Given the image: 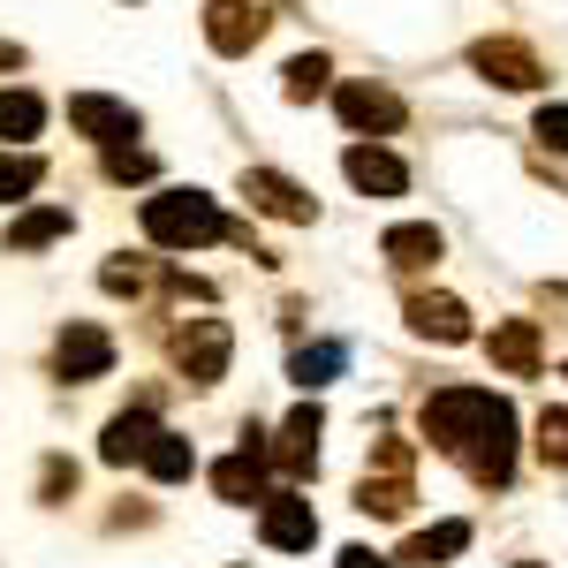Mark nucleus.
Returning <instances> with one entry per match:
<instances>
[{
	"label": "nucleus",
	"instance_id": "19",
	"mask_svg": "<svg viewBox=\"0 0 568 568\" xmlns=\"http://www.w3.org/2000/svg\"><path fill=\"white\" fill-rule=\"evenodd\" d=\"M463 546H470V524H439V530H425V538H409L402 561H409V568H439L447 554H463Z\"/></svg>",
	"mask_w": 568,
	"mask_h": 568
},
{
	"label": "nucleus",
	"instance_id": "29",
	"mask_svg": "<svg viewBox=\"0 0 568 568\" xmlns=\"http://www.w3.org/2000/svg\"><path fill=\"white\" fill-rule=\"evenodd\" d=\"M16 61H23V53H16V45H0V69H16Z\"/></svg>",
	"mask_w": 568,
	"mask_h": 568
},
{
	"label": "nucleus",
	"instance_id": "23",
	"mask_svg": "<svg viewBox=\"0 0 568 568\" xmlns=\"http://www.w3.org/2000/svg\"><path fill=\"white\" fill-rule=\"evenodd\" d=\"M334 372H342V349H334V342H326V349H304V356H296V387H326Z\"/></svg>",
	"mask_w": 568,
	"mask_h": 568
},
{
	"label": "nucleus",
	"instance_id": "9",
	"mask_svg": "<svg viewBox=\"0 0 568 568\" xmlns=\"http://www.w3.org/2000/svg\"><path fill=\"white\" fill-rule=\"evenodd\" d=\"M334 106H342V122H349V130H394V122H402V99L379 91V84H342Z\"/></svg>",
	"mask_w": 568,
	"mask_h": 568
},
{
	"label": "nucleus",
	"instance_id": "28",
	"mask_svg": "<svg viewBox=\"0 0 568 568\" xmlns=\"http://www.w3.org/2000/svg\"><path fill=\"white\" fill-rule=\"evenodd\" d=\"M334 568H387V561H379L372 546H349V554H342V561H334Z\"/></svg>",
	"mask_w": 568,
	"mask_h": 568
},
{
	"label": "nucleus",
	"instance_id": "25",
	"mask_svg": "<svg viewBox=\"0 0 568 568\" xmlns=\"http://www.w3.org/2000/svg\"><path fill=\"white\" fill-rule=\"evenodd\" d=\"M538 455L546 463H568V409H546L538 417Z\"/></svg>",
	"mask_w": 568,
	"mask_h": 568
},
{
	"label": "nucleus",
	"instance_id": "13",
	"mask_svg": "<svg viewBox=\"0 0 568 568\" xmlns=\"http://www.w3.org/2000/svg\"><path fill=\"white\" fill-rule=\"evenodd\" d=\"M213 493H220V500H258V493H265V447L243 439V455H227V463L213 470Z\"/></svg>",
	"mask_w": 568,
	"mask_h": 568
},
{
	"label": "nucleus",
	"instance_id": "27",
	"mask_svg": "<svg viewBox=\"0 0 568 568\" xmlns=\"http://www.w3.org/2000/svg\"><path fill=\"white\" fill-rule=\"evenodd\" d=\"M538 144L568 152V106H538Z\"/></svg>",
	"mask_w": 568,
	"mask_h": 568
},
{
	"label": "nucleus",
	"instance_id": "12",
	"mask_svg": "<svg viewBox=\"0 0 568 568\" xmlns=\"http://www.w3.org/2000/svg\"><path fill=\"white\" fill-rule=\"evenodd\" d=\"M311 455H318V402H304V409H296V417L281 425V447H273V463H281L288 478H304Z\"/></svg>",
	"mask_w": 568,
	"mask_h": 568
},
{
	"label": "nucleus",
	"instance_id": "11",
	"mask_svg": "<svg viewBox=\"0 0 568 568\" xmlns=\"http://www.w3.org/2000/svg\"><path fill=\"white\" fill-rule=\"evenodd\" d=\"M470 61H478L485 77H493V84H538V77H546V69H538V53H524V45H508V39H485L478 53H470Z\"/></svg>",
	"mask_w": 568,
	"mask_h": 568
},
{
	"label": "nucleus",
	"instance_id": "6",
	"mask_svg": "<svg viewBox=\"0 0 568 568\" xmlns=\"http://www.w3.org/2000/svg\"><path fill=\"white\" fill-rule=\"evenodd\" d=\"M205 39H213L220 53H251V45L265 39V8L258 0H213V8H205Z\"/></svg>",
	"mask_w": 568,
	"mask_h": 568
},
{
	"label": "nucleus",
	"instance_id": "1",
	"mask_svg": "<svg viewBox=\"0 0 568 568\" xmlns=\"http://www.w3.org/2000/svg\"><path fill=\"white\" fill-rule=\"evenodd\" d=\"M425 439L463 455L485 485H508V470H516V409L485 387H439L425 402Z\"/></svg>",
	"mask_w": 568,
	"mask_h": 568
},
{
	"label": "nucleus",
	"instance_id": "17",
	"mask_svg": "<svg viewBox=\"0 0 568 568\" xmlns=\"http://www.w3.org/2000/svg\"><path fill=\"white\" fill-rule=\"evenodd\" d=\"M493 364H508V372H538V326L530 318H508V326H493Z\"/></svg>",
	"mask_w": 568,
	"mask_h": 568
},
{
	"label": "nucleus",
	"instance_id": "8",
	"mask_svg": "<svg viewBox=\"0 0 568 568\" xmlns=\"http://www.w3.org/2000/svg\"><path fill=\"white\" fill-rule=\"evenodd\" d=\"M69 122L84 136H99V144H122V136H136V114L122 106V99H99V91H77L69 99Z\"/></svg>",
	"mask_w": 568,
	"mask_h": 568
},
{
	"label": "nucleus",
	"instance_id": "24",
	"mask_svg": "<svg viewBox=\"0 0 568 568\" xmlns=\"http://www.w3.org/2000/svg\"><path fill=\"white\" fill-rule=\"evenodd\" d=\"M318 91H326V53L288 61V99H318Z\"/></svg>",
	"mask_w": 568,
	"mask_h": 568
},
{
	"label": "nucleus",
	"instance_id": "22",
	"mask_svg": "<svg viewBox=\"0 0 568 568\" xmlns=\"http://www.w3.org/2000/svg\"><path fill=\"white\" fill-rule=\"evenodd\" d=\"M39 182H45V168L31 160V152H0V197H8V205H16V197H31Z\"/></svg>",
	"mask_w": 568,
	"mask_h": 568
},
{
	"label": "nucleus",
	"instance_id": "2",
	"mask_svg": "<svg viewBox=\"0 0 568 568\" xmlns=\"http://www.w3.org/2000/svg\"><path fill=\"white\" fill-rule=\"evenodd\" d=\"M144 235L160 251H205V243L227 235V220L205 190H160V197H144Z\"/></svg>",
	"mask_w": 568,
	"mask_h": 568
},
{
	"label": "nucleus",
	"instance_id": "7",
	"mask_svg": "<svg viewBox=\"0 0 568 568\" xmlns=\"http://www.w3.org/2000/svg\"><path fill=\"white\" fill-rule=\"evenodd\" d=\"M342 168H349V182L364 197H402V190H409V168H402L394 152H379V144H349Z\"/></svg>",
	"mask_w": 568,
	"mask_h": 568
},
{
	"label": "nucleus",
	"instance_id": "5",
	"mask_svg": "<svg viewBox=\"0 0 568 568\" xmlns=\"http://www.w3.org/2000/svg\"><path fill=\"white\" fill-rule=\"evenodd\" d=\"M53 372H61V379H106V372H114V342H106L99 326H69V334L53 342Z\"/></svg>",
	"mask_w": 568,
	"mask_h": 568
},
{
	"label": "nucleus",
	"instance_id": "20",
	"mask_svg": "<svg viewBox=\"0 0 568 568\" xmlns=\"http://www.w3.org/2000/svg\"><path fill=\"white\" fill-rule=\"evenodd\" d=\"M387 258H394V265H433V258H439V227H425V220L387 227Z\"/></svg>",
	"mask_w": 568,
	"mask_h": 568
},
{
	"label": "nucleus",
	"instance_id": "14",
	"mask_svg": "<svg viewBox=\"0 0 568 568\" xmlns=\"http://www.w3.org/2000/svg\"><path fill=\"white\" fill-rule=\"evenodd\" d=\"M243 190L258 197L265 213H281V220H311V213H318V205H311L304 190H296L288 175H273V168H251V175H243Z\"/></svg>",
	"mask_w": 568,
	"mask_h": 568
},
{
	"label": "nucleus",
	"instance_id": "21",
	"mask_svg": "<svg viewBox=\"0 0 568 568\" xmlns=\"http://www.w3.org/2000/svg\"><path fill=\"white\" fill-rule=\"evenodd\" d=\"M39 122H45V106L31 99V91H0V136H8V144L39 136Z\"/></svg>",
	"mask_w": 568,
	"mask_h": 568
},
{
	"label": "nucleus",
	"instance_id": "18",
	"mask_svg": "<svg viewBox=\"0 0 568 568\" xmlns=\"http://www.w3.org/2000/svg\"><path fill=\"white\" fill-rule=\"evenodd\" d=\"M144 470H152L160 485H182L190 470H197V447H190L182 433H160L152 447H144Z\"/></svg>",
	"mask_w": 568,
	"mask_h": 568
},
{
	"label": "nucleus",
	"instance_id": "16",
	"mask_svg": "<svg viewBox=\"0 0 568 568\" xmlns=\"http://www.w3.org/2000/svg\"><path fill=\"white\" fill-rule=\"evenodd\" d=\"M77 220H69V205H39V213H23L16 227H8V251H45V243H61Z\"/></svg>",
	"mask_w": 568,
	"mask_h": 568
},
{
	"label": "nucleus",
	"instance_id": "3",
	"mask_svg": "<svg viewBox=\"0 0 568 568\" xmlns=\"http://www.w3.org/2000/svg\"><path fill=\"white\" fill-rule=\"evenodd\" d=\"M175 364L190 372V387H213L220 372H227V326L220 318H190L175 342Z\"/></svg>",
	"mask_w": 568,
	"mask_h": 568
},
{
	"label": "nucleus",
	"instance_id": "10",
	"mask_svg": "<svg viewBox=\"0 0 568 568\" xmlns=\"http://www.w3.org/2000/svg\"><path fill=\"white\" fill-rule=\"evenodd\" d=\"M160 439V425H152V409H122L114 425H106V439H99V455L122 470V463H144V447Z\"/></svg>",
	"mask_w": 568,
	"mask_h": 568
},
{
	"label": "nucleus",
	"instance_id": "4",
	"mask_svg": "<svg viewBox=\"0 0 568 568\" xmlns=\"http://www.w3.org/2000/svg\"><path fill=\"white\" fill-rule=\"evenodd\" d=\"M258 538L273 546V554H304L311 538H318V516H311V500H296V493H273L258 516Z\"/></svg>",
	"mask_w": 568,
	"mask_h": 568
},
{
	"label": "nucleus",
	"instance_id": "26",
	"mask_svg": "<svg viewBox=\"0 0 568 568\" xmlns=\"http://www.w3.org/2000/svg\"><path fill=\"white\" fill-rule=\"evenodd\" d=\"M106 175H114V182H144V175H152V160H144V152H122V144H106Z\"/></svg>",
	"mask_w": 568,
	"mask_h": 568
},
{
	"label": "nucleus",
	"instance_id": "15",
	"mask_svg": "<svg viewBox=\"0 0 568 568\" xmlns=\"http://www.w3.org/2000/svg\"><path fill=\"white\" fill-rule=\"evenodd\" d=\"M409 326L433 334V342H470V318H463L455 296H417V304H409Z\"/></svg>",
	"mask_w": 568,
	"mask_h": 568
}]
</instances>
